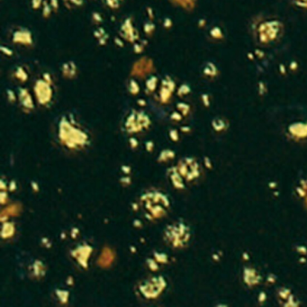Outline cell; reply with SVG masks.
I'll return each mask as SVG.
<instances>
[{
    "mask_svg": "<svg viewBox=\"0 0 307 307\" xmlns=\"http://www.w3.org/2000/svg\"><path fill=\"white\" fill-rule=\"evenodd\" d=\"M76 123H71L67 119L61 121L59 128V138L60 142L70 149H80L89 142L87 132L82 129L77 128Z\"/></svg>",
    "mask_w": 307,
    "mask_h": 307,
    "instance_id": "6da1fadb",
    "label": "cell"
},
{
    "mask_svg": "<svg viewBox=\"0 0 307 307\" xmlns=\"http://www.w3.org/2000/svg\"><path fill=\"white\" fill-rule=\"evenodd\" d=\"M166 287V282L162 277H153L143 281L139 285L140 294L145 298H154L158 296Z\"/></svg>",
    "mask_w": 307,
    "mask_h": 307,
    "instance_id": "7a4b0ae2",
    "label": "cell"
}]
</instances>
